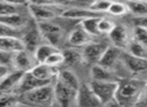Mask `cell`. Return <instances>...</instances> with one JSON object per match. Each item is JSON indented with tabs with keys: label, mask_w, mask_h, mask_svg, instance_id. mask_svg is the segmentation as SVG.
Segmentation results:
<instances>
[{
	"label": "cell",
	"mask_w": 147,
	"mask_h": 107,
	"mask_svg": "<svg viewBox=\"0 0 147 107\" xmlns=\"http://www.w3.org/2000/svg\"><path fill=\"white\" fill-rule=\"evenodd\" d=\"M146 83L137 79L119 82L114 100L121 107H134L145 99Z\"/></svg>",
	"instance_id": "obj_1"
},
{
	"label": "cell",
	"mask_w": 147,
	"mask_h": 107,
	"mask_svg": "<svg viewBox=\"0 0 147 107\" xmlns=\"http://www.w3.org/2000/svg\"><path fill=\"white\" fill-rule=\"evenodd\" d=\"M18 100L20 103L32 107H53L55 102L53 85L51 83L18 95Z\"/></svg>",
	"instance_id": "obj_2"
},
{
	"label": "cell",
	"mask_w": 147,
	"mask_h": 107,
	"mask_svg": "<svg viewBox=\"0 0 147 107\" xmlns=\"http://www.w3.org/2000/svg\"><path fill=\"white\" fill-rule=\"evenodd\" d=\"M93 92L98 97L102 105L114 100L115 93L118 88V81H91L89 83Z\"/></svg>",
	"instance_id": "obj_3"
},
{
	"label": "cell",
	"mask_w": 147,
	"mask_h": 107,
	"mask_svg": "<svg viewBox=\"0 0 147 107\" xmlns=\"http://www.w3.org/2000/svg\"><path fill=\"white\" fill-rule=\"evenodd\" d=\"M53 89H55V101L57 102L59 107H73L76 104V96L78 90L69 88L57 79L55 80V84L53 85Z\"/></svg>",
	"instance_id": "obj_4"
},
{
	"label": "cell",
	"mask_w": 147,
	"mask_h": 107,
	"mask_svg": "<svg viewBox=\"0 0 147 107\" xmlns=\"http://www.w3.org/2000/svg\"><path fill=\"white\" fill-rule=\"evenodd\" d=\"M37 28L39 30L41 37L47 41L49 45L57 47L61 39H63V31L61 26L51 21H41L36 22Z\"/></svg>",
	"instance_id": "obj_5"
},
{
	"label": "cell",
	"mask_w": 147,
	"mask_h": 107,
	"mask_svg": "<svg viewBox=\"0 0 147 107\" xmlns=\"http://www.w3.org/2000/svg\"><path fill=\"white\" fill-rule=\"evenodd\" d=\"M11 63L15 70L21 71L23 73L30 72L38 63L34 58V55L27 49H22L17 53L12 54L11 56Z\"/></svg>",
	"instance_id": "obj_6"
},
{
	"label": "cell",
	"mask_w": 147,
	"mask_h": 107,
	"mask_svg": "<svg viewBox=\"0 0 147 107\" xmlns=\"http://www.w3.org/2000/svg\"><path fill=\"white\" fill-rule=\"evenodd\" d=\"M77 107H100L102 106L98 97L93 92L89 84H81L77 91Z\"/></svg>",
	"instance_id": "obj_7"
},
{
	"label": "cell",
	"mask_w": 147,
	"mask_h": 107,
	"mask_svg": "<svg viewBox=\"0 0 147 107\" xmlns=\"http://www.w3.org/2000/svg\"><path fill=\"white\" fill-rule=\"evenodd\" d=\"M29 13L35 22L51 21L57 16V12L53 10V5L45 3H29L27 5Z\"/></svg>",
	"instance_id": "obj_8"
},
{
	"label": "cell",
	"mask_w": 147,
	"mask_h": 107,
	"mask_svg": "<svg viewBox=\"0 0 147 107\" xmlns=\"http://www.w3.org/2000/svg\"><path fill=\"white\" fill-rule=\"evenodd\" d=\"M108 45L104 43H94L91 41L88 45H86L83 49L82 56L83 62H86L88 64H98L99 60L103 56Z\"/></svg>",
	"instance_id": "obj_9"
},
{
	"label": "cell",
	"mask_w": 147,
	"mask_h": 107,
	"mask_svg": "<svg viewBox=\"0 0 147 107\" xmlns=\"http://www.w3.org/2000/svg\"><path fill=\"white\" fill-rule=\"evenodd\" d=\"M51 82H47V81L39 80V79H37L36 77L31 75L29 72L24 73L20 83H19L18 86L16 87V89L14 90L13 94L18 96V95H20V94L29 92V91H32V90H34V89H37L41 86L51 84Z\"/></svg>",
	"instance_id": "obj_10"
},
{
	"label": "cell",
	"mask_w": 147,
	"mask_h": 107,
	"mask_svg": "<svg viewBox=\"0 0 147 107\" xmlns=\"http://www.w3.org/2000/svg\"><path fill=\"white\" fill-rule=\"evenodd\" d=\"M109 39L112 41L114 47L118 49H127L128 45L132 39H130V33L126 26L122 24L115 25V27L109 33Z\"/></svg>",
	"instance_id": "obj_11"
},
{
	"label": "cell",
	"mask_w": 147,
	"mask_h": 107,
	"mask_svg": "<svg viewBox=\"0 0 147 107\" xmlns=\"http://www.w3.org/2000/svg\"><path fill=\"white\" fill-rule=\"evenodd\" d=\"M41 39H42V37H41L38 28H37L36 22H35V24L29 25V28L26 30V33L23 35H21V41L24 43L25 49L31 51V53H33L35 49L41 45Z\"/></svg>",
	"instance_id": "obj_12"
},
{
	"label": "cell",
	"mask_w": 147,
	"mask_h": 107,
	"mask_svg": "<svg viewBox=\"0 0 147 107\" xmlns=\"http://www.w3.org/2000/svg\"><path fill=\"white\" fill-rule=\"evenodd\" d=\"M23 75H24V73L17 70H14L13 72H9L2 80H0V92L13 93L20 83Z\"/></svg>",
	"instance_id": "obj_13"
},
{
	"label": "cell",
	"mask_w": 147,
	"mask_h": 107,
	"mask_svg": "<svg viewBox=\"0 0 147 107\" xmlns=\"http://www.w3.org/2000/svg\"><path fill=\"white\" fill-rule=\"evenodd\" d=\"M123 64L127 68V70L130 71L132 74H140L145 72L146 70V60L140 59L130 55L129 53L121 54Z\"/></svg>",
	"instance_id": "obj_14"
},
{
	"label": "cell",
	"mask_w": 147,
	"mask_h": 107,
	"mask_svg": "<svg viewBox=\"0 0 147 107\" xmlns=\"http://www.w3.org/2000/svg\"><path fill=\"white\" fill-rule=\"evenodd\" d=\"M24 43L20 37H0V51L6 54L17 53L24 49Z\"/></svg>",
	"instance_id": "obj_15"
},
{
	"label": "cell",
	"mask_w": 147,
	"mask_h": 107,
	"mask_svg": "<svg viewBox=\"0 0 147 107\" xmlns=\"http://www.w3.org/2000/svg\"><path fill=\"white\" fill-rule=\"evenodd\" d=\"M91 41H92V37L88 35L80 24H78L71 31L67 37V43L71 47H83V45L85 47Z\"/></svg>",
	"instance_id": "obj_16"
},
{
	"label": "cell",
	"mask_w": 147,
	"mask_h": 107,
	"mask_svg": "<svg viewBox=\"0 0 147 107\" xmlns=\"http://www.w3.org/2000/svg\"><path fill=\"white\" fill-rule=\"evenodd\" d=\"M59 71L57 67H51L47 64H37L29 73L39 80L51 82L53 79L57 76Z\"/></svg>",
	"instance_id": "obj_17"
},
{
	"label": "cell",
	"mask_w": 147,
	"mask_h": 107,
	"mask_svg": "<svg viewBox=\"0 0 147 107\" xmlns=\"http://www.w3.org/2000/svg\"><path fill=\"white\" fill-rule=\"evenodd\" d=\"M120 56H121L120 49H118L116 47H109L108 45L105 53L103 54V56L99 60L98 65L111 70L116 65V63L118 62Z\"/></svg>",
	"instance_id": "obj_18"
},
{
	"label": "cell",
	"mask_w": 147,
	"mask_h": 107,
	"mask_svg": "<svg viewBox=\"0 0 147 107\" xmlns=\"http://www.w3.org/2000/svg\"><path fill=\"white\" fill-rule=\"evenodd\" d=\"M59 16L67 19H87L91 17H101V14L96 13L90 9H82V8H67L61 12Z\"/></svg>",
	"instance_id": "obj_19"
},
{
	"label": "cell",
	"mask_w": 147,
	"mask_h": 107,
	"mask_svg": "<svg viewBox=\"0 0 147 107\" xmlns=\"http://www.w3.org/2000/svg\"><path fill=\"white\" fill-rule=\"evenodd\" d=\"M0 23H2V24L6 25L8 27H11L13 29H18L19 30L27 24V21L26 18L22 14L16 12L0 16Z\"/></svg>",
	"instance_id": "obj_20"
},
{
	"label": "cell",
	"mask_w": 147,
	"mask_h": 107,
	"mask_svg": "<svg viewBox=\"0 0 147 107\" xmlns=\"http://www.w3.org/2000/svg\"><path fill=\"white\" fill-rule=\"evenodd\" d=\"M91 77L92 81H117L112 70L104 68L98 64L93 65L91 68Z\"/></svg>",
	"instance_id": "obj_21"
},
{
	"label": "cell",
	"mask_w": 147,
	"mask_h": 107,
	"mask_svg": "<svg viewBox=\"0 0 147 107\" xmlns=\"http://www.w3.org/2000/svg\"><path fill=\"white\" fill-rule=\"evenodd\" d=\"M55 79L59 80L61 83H63L65 85H67V87L75 89V90H78L79 87H80V85H81L78 76H77V75L71 70L59 71L57 76L55 77Z\"/></svg>",
	"instance_id": "obj_22"
},
{
	"label": "cell",
	"mask_w": 147,
	"mask_h": 107,
	"mask_svg": "<svg viewBox=\"0 0 147 107\" xmlns=\"http://www.w3.org/2000/svg\"><path fill=\"white\" fill-rule=\"evenodd\" d=\"M57 49H59L57 47L49 45V43H45V45L41 43L40 45H38L35 49V51H33V55H34L35 60L38 64H43L45 61L51 56V54L55 53Z\"/></svg>",
	"instance_id": "obj_23"
},
{
	"label": "cell",
	"mask_w": 147,
	"mask_h": 107,
	"mask_svg": "<svg viewBox=\"0 0 147 107\" xmlns=\"http://www.w3.org/2000/svg\"><path fill=\"white\" fill-rule=\"evenodd\" d=\"M65 62L63 64L67 65L69 67H75L83 63V56L82 53L76 51L74 49H67L63 51Z\"/></svg>",
	"instance_id": "obj_24"
},
{
	"label": "cell",
	"mask_w": 147,
	"mask_h": 107,
	"mask_svg": "<svg viewBox=\"0 0 147 107\" xmlns=\"http://www.w3.org/2000/svg\"><path fill=\"white\" fill-rule=\"evenodd\" d=\"M100 17H91V18L83 19L80 21L79 24L84 28V30L86 31L88 35H90L92 37H98L100 35V33L98 30V22Z\"/></svg>",
	"instance_id": "obj_25"
},
{
	"label": "cell",
	"mask_w": 147,
	"mask_h": 107,
	"mask_svg": "<svg viewBox=\"0 0 147 107\" xmlns=\"http://www.w3.org/2000/svg\"><path fill=\"white\" fill-rule=\"evenodd\" d=\"M127 49H128V53L130 55H132V56L137 57V58H140V59H144V60L147 59L146 45L132 39L130 41V43L128 45V47H127Z\"/></svg>",
	"instance_id": "obj_26"
},
{
	"label": "cell",
	"mask_w": 147,
	"mask_h": 107,
	"mask_svg": "<svg viewBox=\"0 0 147 107\" xmlns=\"http://www.w3.org/2000/svg\"><path fill=\"white\" fill-rule=\"evenodd\" d=\"M125 4L127 6L128 12L136 15V17L146 16V13H147L146 2H138V1H131V0H129Z\"/></svg>",
	"instance_id": "obj_27"
},
{
	"label": "cell",
	"mask_w": 147,
	"mask_h": 107,
	"mask_svg": "<svg viewBox=\"0 0 147 107\" xmlns=\"http://www.w3.org/2000/svg\"><path fill=\"white\" fill-rule=\"evenodd\" d=\"M20 102L18 96L13 93L0 94V107H18Z\"/></svg>",
	"instance_id": "obj_28"
},
{
	"label": "cell",
	"mask_w": 147,
	"mask_h": 107,
	"mask_svg": "<svg viewBox=\"0 0 147 107\" xmlns=\"http://www.w3.org/2000/svg\"><path fill=\"white\" fill-rule=\"evenodd\" d=\"M112 3V0H95L94 2L90 4V10L94 11L99 14H102L108 11L110 4Z\"/></svg>",
	"instance_id": "obj_29"
},
{
	"label": "cell",
	"mask_w": 147,
	"mask_h": 107,
	"mask_svg": "<svg viewBox=\"0 0 147 107\" xmlns=\"http://www.w3.org/2000/svg\"><path fill=\"white\" fill-rule=\"evenodd\" d=\"M107 12L112 15H115V16H121V15L127 14L128 10H127V6L125 3L112 1V3H111L110 6H109Z\"/></svg>",
	"instance_id": "obj_30"
},
{
	"label": "cell",
	"mask_w": 147,
	"mask_h": 107,
	"mask_svg": "<svg viewBox=\"0 0 147 107\" xmlns=\"http://www.w3.org/2000/svg\"><path fill=\"white\" fill-rule=\"evenodd\" d=\"M63 62H65V58H63V51L57 49L55 53L51 54V56L45 61L43 64H47L51 67H57V66H59V65L63 64Z\"/></svg>",
	"instance_id": "obj_31"
},
{
	"label": "cell",
	"mask_w": 147,
	"mask_h": 107,
	"mask_svg": "<svg viewBox=\"0 0 147 107\" xmlns=\"http://www.w3.org/2000/svg\"><path fill=\"white\" fill-rule=\"evenodd\" d=\"M115 22L109 18H105V17H100L98 22V30L101 33H105V35H109L112 31V29L115 27Z\"/></svg>",
	"instance_id": "obj_32"
},
{
	"label": "cell",
	"mask_w": 147,
	"mask_h": 107,
	"mask_svg": "<svg viewBox=\"0 0 147 107\" xmlns=\"http://www.w3.org/2000/svg\"><path fill=\"white\" fill-rule=\"evenodd\" d=\"M133 41L147 45V29L144 26H135L133 29Z\"/></svg>",
	"instance_id": "obj_33"
},
{
	"label": "cell",
	"mask_w": 147,
	"mask_h": 107,
	"mask_svg": "<svg viewBox=\"0 0 147 107\" xmlns=\"http://www.w3.org/2000/svg\"><path fill=\"white\" fill-rule=\"evenodd\" d=\"M21 33L18 29H13L0 23V37H17L21 39Z\"/></svg>",
	"instance_id": "obj_34"
},
{
	"label": "cell",
	"mask_w": 147,
	"mask_h": 107,
	"mask_svg": "<svg viewBox=\"0 0 147 107\" xmlns=\"http://www.w3.org/2000/svg\"><path fill=\"white\" fill-rule=\"evenodd\" d=\"M16 12H18L16 6H13V5H10L8 3L3 2V1H0V16Z\"/></svg>",
	"instance_id": "obj_35"
},
{
	"label": "cell",
	"mask_w": 147,
	"mask_h": 107,
	"mask_svg": "<svg viewBox=\"0 0 147 107\" xmlns=\"http://www.w3.org/2000/svg\"><path fill=\"white\" fill-rule=\"evenodd\" d=\"M43 2L45 4L53 5V6H59V5H67L71 2V0H41L40 3Z\"/></svg>",
	"instance_id": "obj_36"
},
{
	"label": "cell",
	"mask_w": 147,
	"mask_h": 107,
	"mask_svg": "<svg viewBox=\"0 0 147 107\" xmlns=\"http://www.w3.org/2000/svg\"><path fill=\"white\" fill-rule=\"evenodd\" d=\"M3 2L8 3L10 5H13V6H24V5H28V2L27 0H1Z\"/></svg>",
	"instance_id": "obj_37"
},
{
	"label": "cell",
	"mask_w": 147,
	"mask_h": 107,
	"mask_svg": "<svg viewBox=\"0 0 147 107\" xmlns=\"http://www.w3.org/2000/svg\"><path fill=\"white\" fill-rule=\"evenodd\" d=\"M11 56L12 55H10V54L0 51V64L7 65L9 62H11Z\"/></svg>",
	"instance_id": "obj_38"
},
{
	"label": "cell",
	"mask_w": 147,
	"mask_h": 107,
	"mask_svg": "<svg viewBox=\"0 0 147 107\" xmlns=\"http://www.w3.org/2000/svg\"><path fill=\"white\" fill-rule=\"evenodd\" d=\"M9 72L10 71H9V68L7 67V65L0 64V80H2Z\"/></svg>",
	"instance_id": "obj_39"
},
{
	"label": "cell",
	"mask_w": 147,
	"mask_h": 107,
	"mask_svg": "<svg viewBox=\"0 0 147 107\" xmlns=\"http://www.w3.org/2000/svg\"><path fill=\"white\" fill-rule=\"evenodd\" d=\"M41 0H27V2L29 3H40Z\"/></svg>",
	"instance_id": "obj_40"
},
{
	"label": "cell",
	"mask_w": 147,
	"mask_h": 107,
	"mask_svg": "<svg viewBox=\"0 0 147 107\" xmlns=\"http://www.w3.org/2000/svg\"><path fill=\"white\" fill-rule=\"evenodd\" d=\"M131 1H138V2H146V0H131Z\"/></svg>",
	"instance_id": "obj_41"
},
{
	"label": "cell",
	"mask_w": 147,
	"mask_h": 107,
	"mask_svg": "<svg viewBox=\"0 0 147 107\" xmlns=\"http://www.w3.org/2000/svg\"><path fill=\"white\" fill-rule=\"evenodd\" d=\"M100 107H102V106H100Z\"/></svg>",
	"instance_id": "obj_42"
}]
</instances>
